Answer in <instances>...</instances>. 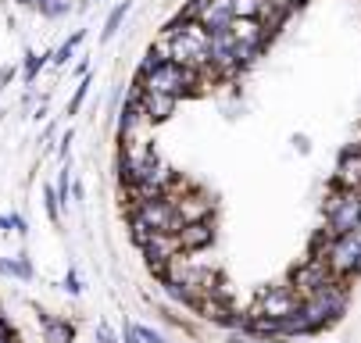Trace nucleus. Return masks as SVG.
<instances>
[{
	"label": "nucleus",
	"instance_id": "nucleus-1",
	"mask_svg": "<svg viewBox=\"0 0 361 343\" xmlns=\"http://www.w3.org/2000/svg\"><path fill=\"white\" fill-rule=\"evenodd\" d=\"M215 79H219L215 68L197 72V68H183V65H172V61H154L150 54H147V61L140 68V82L147 89H158L165 96H176V101L186 96V93H204L208 82H215Z\"/></svg>",
	"mask_w": 361,
	"mask_h": 343
},
{
	"label": "nucleus",
	"instance_id": "nucleus-2",
	"mask_svg": "<svg viewBox=\"0 0 361 343\" xmlns=\"http://www.w3.org/2000/svg\"><path fill=\"white\" fill-rule=\"evenodd\" d=\"M347 304V289H343V279H333L326 289H319L315 297H307L300 304V311L307 315V322H312V329L319 332L322 325H329Z\"/></svg>",
	"mask_w": 361,
	"mask_h": 343
},
{
	"label": "nucleus",
	"instance_id": "nucleus-3",
	"mask_svg": "<svg viewBox=\"0 0 361 343\" xmlns=\"http://www.w3.org/2000/svg\"><path fill=\"white\" fill-rule=\"evenodd\" d=\"M326 222L333 236H343L350 229H357L361 222V189H336L329 204H326Z\"/></svg>",
	"mask_w": 361,
	"mask_h": 343
},
{
	"label": "nucleus",
	"instance_id": "nucleus-4",
	"mask_svg": "<svg viewBox=\"0 0 361 343\" xmlns=\"http://www.w3.org/2000/svg\"><path fill=\"white\" fill-rule=\"evenodd\" d=\"M326 261H329V272L336 279H347V275H357L361 272V225L333 239Z\"/></svg>",
	"mask_w": 361,
	"mask_h": 343
},
{
	"label": "nucleus",
	"instance_id": "nucleus-5",
	"mask_svg": "<svg viewBox=\"0 0 361 343\" xmlns=\"http://www.w3.org/2000/svg\"><path fill=\"white\" fill-rule=\"evenodd\" d=\"M300 293L293 289V286H272V289H265L262 297H257V304H254V311H250V318H272V322H283V318H290L293 311H300Z\"/></svg>",
	"mask_w": 361,
	"mask_h": 343
},
{
	"label": "nucleus",
	"instance_id": "nucleus-6",
	"mask_svg": "<svg viewBox=\"0 0 361 343\" xmlns=\"http://www.w3.org/2000/svg\"><path fill=\"white\" fill-rule=\"evenodd\" d=\"M133 218H140L150 232H179L183 229V218L176 211V204L165 197V201H150V204H140L133 211Z\"/></svg>",
	"mask_w": 361,
	"mask_h": 343
},
{
	"label": "nucleus",
	"instance_id": "nucleus-7",
	"mask_svg": "<svg viewBox=\"0 0 361 343\" xmlns=\"http://www.w3.org/2000/svg\"><path fill=\"white\" fill-rule=\"evenodd\" d=\"M336 275L329 272V261H319V258H307L297 272H293V289L300 293V301L315 297L319 289H326Z\"/></svg>",
	"mask_w": 361,
	"mask_h": 343
},
{
	"label": "nucleus",
	"instance_id": "nucleus-8",
	"mask_svg": "<svg viewBox=\"0 0 361 343\" xmlns=\"http://www.w3.org/2000/svg\"><path fill=\"white\" fill-rule=\"evenodd\" d=\"M190 22H200L208 32L229 29V22H233V0H193V4H190Z\"/></svg>",
	"mask_w": 361,
	"mask_h": 343
},
{
	"label": "nucleus",
	"instance_id": "nucleus-9",
	"mask_svg": "<svg viewBox=\"0 0 361 343\" xmlns=\"http://www.w3.org/2000/svg\"><path fill=\"white\" fill-rule=\"evenodd\" d=\"M133 101L140 104V111H143L154 125H158V122H169V118L176 115V96H165V93H158V89H147L143 82H136Z\"/></svg>",
	"mask_w": 361,
	"mask_h": 343
},
{
	"label": "nucleus",
	"instance_id": "nucleus-10",
	"mask_svg": "<svg viewBox=\"0 0 361 343\" xmlns=\"http://www.w3.org/2000/svg\"><path fill=\"white\" fill-rule=\"evenodd\" d=\"M229 32H233V39L243 46V51H250V54H257L265 46V39H269V29L257 22V18H233L229 22Z\"/></svg>",
	"mask_w": 361,
	"mask_h": 343
},
{
	"label": "nucleus",
	"instance_id": "nucleus-11",
	"mask_svg": "<svg viewBox=\"0 0 361 343\" xmlns=\"http://www.w3.org/2000/svg\"><path fill=\"white\" fill-rule=\"evenodd\" d=\"M336 189H361V151H347L336 165Z\"/></svg>",
	"mask_w": 361,
	"mask_h": 343
},
{
	"label": "nucleus",
	"instance_id": "nucleus-12",
	"mask_svg": "<svg viewBox=\"0 0 361 343\" xmlns=\"http://www.w3.org/2000/svg\"><path fill=\"white\" fill-rule=\"evenodd\" d=\"M179 243H183L186 254L208 247V243H212V225H208V222H190V225H183V229H179Z\"/></svg>",
	"mask_w": 361,
	"mask_h": 343
},
{
	"label": "nucleus",
	"instance_id": "nucleus-13",
	"mask_svg": "<svg viewBox=\"0 0 361 343\" xmlns=\"http://www.w3.org/2000/svg\"><path fill=\"white\" fill-rule=\"evenodd\" d=\"M172 204H176V211H179L183 225H190V222H204V218H208V211H212V201H204V197H190V201H172Z\"/></svg>",
	"mask_w": 361,
	"mask_h": 343
},
{
	"label": "nucleus",
	"instance_id": "nucleus-14",
	"mask_svg": "<svg viewBox=\"0 0 361 343\" xmlns=\"http://www.w3.org/2000/svg\"><path fill=\"white\" fill-rule=\"evenodd\" d=\"M39 325H43L47 343H72V336H75V329H72L68 322H61V318H50V315H43V311H39Z\"/></svg>",
	"mask_w": 361,
	"mask_h": 343
},
{
	"label": "nucleus",
	"instance_id": "nucleus-15",
	"mask_svg": "<svg viewBox=\"0 0 361 343\" xmlns=\"http://www.w3.org/2000/svg\"><path fill=\"white\" fill-rule=\"evenodd\" d=\"M129 15V0L126 4H118L111 15H108V22H104V32H100V39H115V32H118V25H122V18Z\"/></svg>",
	"mask_w": 361,
	"mask_h": 343
},
{
	"label": "nucleus",
	"instance_id": "nucleus-16",
	"mask_svg": "<svg viewBox=\"0 0 361 343\" xmlns=\"http://www.w3.org/2000/svg\"><path fill=\"white\" fill-rule=\"evenodd\" d=\"M79 43H82V29H79V32H72V36H68V39L61 43V51L54 54V61H58V65H68V61H72V54H75V46H79Z\"/></svg>",
	"mask_w": 361,
	"mask_h": 343
},
{
	"label": "nucleus",
	"instance_id": "nucleus-17",
	"mask_svg": "<svg viewBox=\"0 0 361 343\" xmlns=\"http://www.w3.org/2000/svg\"><path fill=\"white\" fill-rule=\"evenodd\" d=\"M47 58H50V54H29V58H25V82H36V75H39V68L47 65Z\"/></svg>",
	"mask_w": 361,
	"mask_h": 343
},
{
	"label": "nucleus",
	"instance_id": "nucleus-18",
	"mask_svg": "<svg viewBox=\"0 0 361 343\" xmlns=\"http://www.w3.org/2000/svg\"><path fill=\"white\" fill-rule=\"evenodd\" d=\"M47 215L54 218V222L61 218V201H58V189L54 186H47Z\"/></svg>",
	"mask_w": 361,
	"mask_h": 343
},
{
	"label": "nucleus",
	"instance_id": "nucleus-19",
	"mask_svg": "<svg viewBox=\"0 0 361 343\" xmlns=\"http://www.w3.org/2000/svg\"><path fill=\"white\" fill-rule=\"evenodd\" d=\"M86 93H90V82H82V86L75 89L72 104H68V115H79V108H82V101H86Z\"/></svg>",
	"mask_w": 361,
	"mask_h": 343
},
{
	"label": "nucleus",
	"instance_id": "nucleus-20",
	"mask_svg": "<svg viewBox=\"0 0 361 343\" xmlns=\"http://www.w3.org/2000/svg\"><path fill=\"white\" fill-rule=\"evenodd\" d=\"M136 332H140V339H147V343H165V336L154 332V329H136Z\"/></svg>",
	"mask_w": 361,
	"mask_h": 343
},
{
	"label": "nucleus",
	"instance_id": "nucleus-21",
	"mask_svg": "<svg viewBox=\"0 0 361 343\" xmlns=\"http://www.w3.org/2000/svg\"><path fill=\"white\" fill-rule=\"evenodd\" d=\"M97 339H100V343H115V332H111L108 325H97Z\"/></svg>",
	"mask_w": 361,
	"mask_h": 343
},
{
	"label": "nucleus",
	"instance_id": "nucleus-22",
	"mask_svg": "<svg viewBox=\"0 0 361 343\" xmlns=\"http://www.w3.org/2000/svg\"><path fill=\"white\" fill-rule=\"evenodd\" d=\"M122 343H140V332H136L133 325H126V329H122Z\"/></svg>",
	"mask_w": 361,
	"mask_h": 343
},
{
	"label": "nucleus",
	"instance_id": "nucleus-23",
	"mask_svg": "<svg viewBox=\"0 0 361 343\" xmlns=\"http://www.w3.org/2000/svg\"><path fill=\"white\" fill-rule=\"evenodd\" d=\"M68 289H72V293H79V289H82V286H79V279H75V272L68 275Z\"/></svg>",
	"mask_w": 361,
	"mask_h": 343
},
{
	"label": "nucleus",
	"instance_id": "nucleus-24",
	"mask_svg": "<svg viewBox=\"0 0 361 343\" xmlns=\"http://www.w3.org/2000/svg\"><path fill=\"white\" fill-rule=\"evenodd\" d=\"M283 4H286V8H297V4H300V0H283Z\"/></svg>",
	"mask_w": 361,
	"mask_h": 343
},
{
	"label": "nucleus",
	"instance_id": "nucleus-25",
	"mask_svg": "<svg viewBox=\"0 0 361 343\" xmlns=\"http://www.w3.org/2000/svg\"><path fill=\"white\" fill-rule=\"evenodd\" d=\"M357 225H361V222H357Z\"/></svg>",
	"mask_w": 361,
	"mask_h": 343
}]
</instances>
